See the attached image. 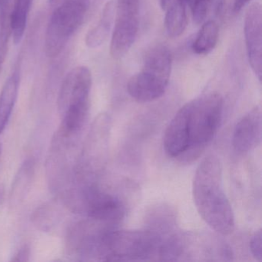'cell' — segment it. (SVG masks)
<instances>
[{"label":"cell","mask_w":262,"mask_h":262,"mask_svg":"<svg viewBox=\"0 0 262 262\" xmlns=\"http://www.w3.org/2000/svg\"><path fill=\"white\" fill-rule=\"evenodd\" d=\"M192 194L198 212L209 227L222 235L234 231V213L224 191L222 163L215 155H208L199 164Z\"/></svg>","instance_id":"cell-1"},{"label":"cell","mask_w":262,"mask_h":262,"mask_svg":"<svg viewBox=\"0 0 262 262\" xmlns=\"http://www.w3.org/2000/svg\"><path fill=\"white\" fill-rule=\"evenodd\" d=\"M162 238L150 230L99 231L94 257L110 261L149 260L159 255Z\"/></svg>","instance_id":"cell-2"},{"label":"cell","mask_w":262,"mask_h":262,"mask_svg":"<svg viewBox=\"0 0 262 262\" xmlns=\"http://www.w3.org/2000/svg\"><path fill=\"white\" fill-rule=\"evenodd\" d=\"M93 78L88 67H75L62 81L58 96V108L62 117L59 129L75 136L83 128L90 111Z\"/></svg>","instance_id":"cell-3"},{"label":"cell","mask_w":262,"mask_h":262,"mask_svg":"<svg viewBox=\"0 0 262 262\" xmlns=\"http://www.w3.org/2000/svg\"><path fill=\"white\" fill-rule=\"evenodd\" d=\"M172 56L165 46L151 47L144 57L142 70L127 84L128 94L139 102H150L162 97L171 76Z\"/></svg>","instance_id":"cell-4"},{"label":"cell","mask_w":262,"mask_h":262,"mask_svg":"<svg viewBox=\"0 0 262 262\" xmlns=\"http://www.w3.org/2000/svg\"><path fill=\"white\" fill-rule=\"evenodd\" d=\"M185 106L189 132L187 151L201 149L212 140L220 126L223 116V97L217 93H207L185 104Z\"/></svg>","instance_id":"cell-5"},{"label":"cell","mask_w":262,"mask_h":262,"mask_svg":"<svg viewBox=\"0 0 262 262\" xmlns=\"http://www.w3.org/2000/svg\"><path fill=\"white\" fill-rule=\"evenodd\" d=\"M90 6L75 0H63L55 7L47 25L45 52L47 57L55 59L63 51L72 36L79 28Z\"/></svg>","instance_id":"cell-6"},{"label":"cell","mask_w":262,"mask_h":262,"mask_svg":"<svg viewBox=\"0 0 262 262\" xmlns=\"http://www.w3.org/2000/svg\"><path fill=\"white\" fill-rule=\"evenodd\" d=\"M110 54L115 59L124 57L137 37L139 25V0H117Z\"/></svg>","instance_id":"cell-7"},{"label":"cell","mask_w":262,"mask_h":262,"mask_svg":"<svg viewBox=\"0 0 262 262\" xmlns=\"http://www.w3.org/2000/svg\"><path fill=\"white\" fill-rule=\"evenodd\" d=\"M245 37L248 62L259 82L262 76V10L258 3L251 4L246 11Z\"/></svg>","instance_id":"cell-8"},{"label":"cell","mask_w":262,"mask_h":262,"mask_svg":"<svg viewBox=\"0 0 262 262\" xmlns=\"http://www.w3.org/2000/svg\"><path fill=\"white\" fill-rule=\"evenodd\" d=\"M261 108L255 106L236 124L232 144L239 153H247L258 146L261 140Z\"/></svg>","instance_id":"cell-9"},{"label":"cell","mask_w":262,"mask_h":262,"mask_svg":"<svg viewBox=\"0 0 262 262\" xmlns=\"http://www.w3.org/2000/svg\"><path fill=\"white\" fill-rule=\"evenodd\" d=\"M163 145L165 152L171 158L179 157L188 149L189 132L185 105L178 111L167 127L164 135Z\"/></svg>","instance_id":"cell-10"},{"label":"cell","mask_w":262,"mask_h":262,"mask_svg":"<svg viewBox=\"0 0 262 262\" xmlns=\"http://www.w3.org/2000/svg\"><path fill=\"white\" fill-rule=\"evenodd\" d=\"M116 15V1L111 0L104 7L98 24L87 33L85 42L90 49H96L103 45L111 33Z\"/></svg>","instance_id":"cell-11"},{"label":"cell","mask_w":262,"mask_h":262,"mask_svg":"<svg viewBox=\"0 0 262 262\" xmlns=\"http://www.w3.org/2000/svg\"><path fill=\"white\" fill-rule=\"evenodd\" d=\"M20 73L15 70L7 79L0 93V135L4 133L17 100Z\"/></svg>","instance_id":"cell-12"},{"label":"cell","mask_w":262,"mask_h":262,"mask_svg":"<svg viewBox=\"0 0 262 262\" xmlns=\"http://www.w3.org/2000/svg\"><path fill=\"white\" fill-rule=\"evenodd\" d=\"M188 9L184 0H174L167 9L165 24L170 37H179L186 30L188 22Z\"/></svg>","instance_id":"cell-13"},{"label":"cell","mask_w":262,"mask_h":262,"mask_svg":"<svg viewBox=\"0 0 262 262\" xmlns=\"http://www.w3.org/2000/svg\"><path fill=\"white\" fill-rule=\"evenodd\" d=\"M33 0H13L11 8L12 36L15 44L22 41Z\"/></svg>","instance_id":"cell-14"},{"label":"cell","mask_w":262,"mask_h":262,"mask_svg":"<svg viewBox=\"0 0 262 262\" xmlns=\"http://www.w3.org/2000/svg\"><path fill=\"white\" fill-rule=\"evenodd\" d=\"M219 28L215 21L205 22L199 30L192 44V50L197 55H207L215 48L219 41Z\"/></svg>","instance_id":"cell-15"},{"label":"cell","mask_w":262,"mask_h":262,"mask_svg":"<svg viewBox=\"0 0 262 262\" xmlns=\"http://www.w3.org/2000/svg\"><path fill=\"white\" fill-rule=\"evenodd\" d=\"M12 0H5L0 8V73H2L7 53L9 42L12 36Z\"/></svg>","instance_id":"cell-16"},{"label":"cell","mask_w":262,"mask_h":262,"mask_svg":"<svg viewBox=\"0 0 262 262\" xmlns=\"http://www.w3.org/2000/svg\"><path fill=\"white\" fill-rule=\"evenodd\" d=\"M34 161L28 159L25 161L20 169L16 174V179L13 183L10 193V202L18 203L25 197L27 189L30 187L34 174Z\"/></svg>","instance_id":"cell-17"},{"label":"cell","mask_w":262,"mask_h":262,"mask_svg":"<svg viewBox=\"0 0 262 262\" xmlns=\"http://www.w3.org/2000/svg\"><path fill=\"white\" fill-rule=\"evenodd\" d=\"M191 12L193 21L199 25L205 21L211 7V0H184Z\"/></svg>","instance_id":"cell-18"},{"label":"cell","mask_w":262,"mask_h":262,"mask_svg":"<svg viewBox=\"0 0 262 262\" xmlns=\"http://www.w3.org/2000/svg\"><path fill=\"white\" fill-rule=\"evenodd\" d=\"M52 205H43L37 210L33 216L35 223L43 230L49 229L53 226L55 220L54 213L56 212Z\"/></svg>","instance_id":"cell-19"},{"label":"cell","mask_w":262,"mask_h":262,"mask_svg":"<svg viewBox=\"0 0 262 262\" xmlns=\"http://www.w3.org/2000/svg\"><path fill=\"white\" fill-rule=\"evenodd\" d=\"M262 234L261 229L257 230L252 236L250 242L251 254L258 261L262 260Z\"/></svg>","instance_id":"cell-20"},{"label":"cell","mask_w":262,"mask_h":262,"mask_svg":"<svg viewBox=\"0 0 262 262\" xmlns=\"http://www.w3.org/2000/svg\"><path fill=\"white\" fill-rule=\"evenodd\" d=\"M30 248L28 245H24L13 257V261H27L30 259Z\"/></svg>","instance_id":"cell-21"},{"label":"cell","mask_w":262,"mask_h":262,"mask_svg":"<svg viewBox=\"0 0 262 262\" xmlns=\"http://www.w3.org/2000/svg\"><path fill=\"white\" fill-rule=\"evenodd\" d=\"M225 0H211V8L214 14L219 15L225 7Z\"/></svg>","instance_id":"cell-22"},{"label":"cell","mask_w":262,"mask_h":262,"mask_svg":"<svg viewBox=\"0 0 262 262\" xmlns=\"http://www.w3.org/2000/svg\"><path fill=\"white\" fill-rule=\"evenodd\" d=\"M251 0H234V11L235 13H238L240 12L245 6L248 5Z\"/></svg>","instance_id":"cell-23"},{"label":"cell","mask_w":262,"mask_h":262,"mask_svg":"<svg viewBox=\"0 0 262 262\" xmlns=\"http://www.w3.org/2000/svg\"><path fill=\"white\" fill-rule=\"evenodd\" d=\"M174 0H160L161 8L162 10H166Z\"/></svg>","instance_id":"cell-24"},{"label":"cell","mask_w":262,"mask_h":262,"mask_svg":"<svg viewBox=\"0 0 262 262\" xmlns=\"http://www.w3.org/2000/svg\"><path fill=\"white\" fill-rule=\"evenodd\" d=\"M63 0H49L50 5L53 7H57L58 5L61 4Z\"/></svg>","instance_id":"cell-25"},{"label":"cell","mask_w":262,"mask_h":262,"mask_svg":"<svg viewBox=\"0 0 262 262\" xmlns=\"http://www.w3.org/2000/svg\"><path fill=\"white\" fill-rule=\"evenodd\" d=\"M93 3V5L95 7H98V6L100 5L102 2H103L104 0H90Z\"/></svg>","instance_id":"cell-26"},{"label":"cell","mask_w":262,"mask_h":262,"mask_svg":"<svg viewBox=\"0 0 262 262\" xmlns=\"http://www.w3.org/2000/svg\"><path fill=\"white\" fill-rule=\"evenodd\" d=\"M75 1H79V2L84 3V4H88L90 6V0H75Z\"/></svg>","instance_id":"cell-27"},{"label":"cell","mask_w":262,"mask_h":262,"mask_svg":"<svg viewBox=\"0 0 262 262\" xmlns=\"http://www.w3.org/2000/svg\"><path fill=\"white\" fill-rule=\"evenodd\" d=\"M4 1H5V0H0V8H1V7H2L3 4H4Z\"/></svg>","instance_id":"cell-28"},{"label":"cell","mask_w":262,"mask_h":262,"mask_svg":"<svg viewBox=\"0 0 262 262\" xmlns=\"http://www.w3.org/2000/svg\"><path fill=\"white\" fill-rule=\"evenodd\" d=\"M1 155H2V145H0V157H1Z\"/></svg>","instance_id":"cell-29"}]
</instances>
